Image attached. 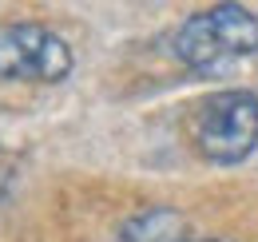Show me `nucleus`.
I'll use <instances>...</instances> for the list:
<instances>
[{
  "mask_svg": "<svg viewBox=\"0 0 258 242\" xmlns=\"http://www.w3.org/2000/svg\"><path fill=\"white\" fill-rule=\"evenodd\" d=\"M258 52V16L242 4H215L183 20L175 56L199 76H219Z\"/></svg>",
  "mask_w": 258,
  "mask_h": 242,
  "instance_id": "f257e3e1",
  "label": "nucleus"
},
{
  "mask_svg": "<svg viewBox=\"0 0 258 242\" xmlns=\"http://www.w3.org/2000/svg\"><path fill=\"white\" fill-rule=\"evenodd\" d=\"M195 147L211 163H242L258 147V95L242 88L207 95L195 115Z\"/></svg>",
  "mask_w": 258,
  "mask_h": 242,
  "instance_id": "f03ea898",
  "label": "nucleus"
},
{
  "mask_svg": "<svg viewBox=\"0 0 258 242\" xmlns=\"http://www.w3.org/2000/svg\"><path fill=\"white\" fill-rule=\"evenodd\" d=\"M72 72V48L44 24H0V80L56 84Z\"/></svg>",
  "mask_w": 258,
  "mask_h": 242,
  "instance_id": "7ed1b4c3",
  "label": "nucleus"
},
{
  "mask_svg": "<svg viewBox=\"0 0 258 242\" xmlns=\"http://www.w3.org/2000/svg\"><path fill=\"white\" fill-rule=\"evenodd\" d=\"M115 242H187V218L175 207H143L119 226Z\"/></svg>",
  "mask_w": 258,
  "mask_h": 242,
  "instance_id": "20e7f679",
  "label": "nucleus"
},
{
  "mask_svg": "<svg viewBox=\"0 0 258 242\" xmlns=\"http://www.w3.org/2000/svg\"><path fill=\"white\" fill-rule=\"evenodd\" d=\"M187 242H230V238H187Z\"/></svg>",
  "mask_w": 258,
  "mask_h": 242,
  "instance_id": "39448f33",
  "label": "nucleus"
}]
</instances>
